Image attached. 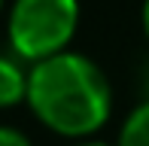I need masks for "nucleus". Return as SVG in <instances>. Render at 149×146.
<instances>
[{
  "instance_id": "4",
  "label": "nucleus",
  "mask_w": 149,
  "mask_h": 146,
  "mask_svg": "<svg viewBox=\"0 0 149 146\" xmlns=\"http://www.w3.org/2000/svg\"><path fill=\"white\" fill-rule=\"evenodd\" d=\"M119 146H149V101L125 119L119 131Z\"/></svg>"
},
{
  "instance_id": "1",
  "label": "nucleus",
  "mask_w": 149,
  "mask_h": 146,
  "mask_svg": "<svg viewBox=\"0 0 149 146\" xmlns=\"http://www.w3.org/2000/svg\"><path fill=\"white\" fill-rule=\"evenodd\" d=\"M24 104L49 131L82 140L107 125L113 113V91L91 58L64 49L31 64Z\"/></svg>"
},
{
  "instance_id": "7",
  "label": "nucleus",
  "mask_w": 149,
  "mask_h": 146,
  "mask_svg": "<svg viewBox=\"0 0 149 146\" xmlns=\"http://www.w3.org/2000/svg\"><path fill=\"white\" fill-rule=\"evenodd\" d=\"M76 146H110V143H100V140H82V143H76Z\"/></svg>"
},
{
  "instance_id": "3",
  "label": "nucleus",
  "mask_w": 149,
  "mask_h": 146,
  "mask_svg": "<svg viewBox=\"0 0 149 146\" xmlns=\"http://www.w3.org/2000/svg\"><path fill=\"white\" fill-rule=\"evenodd\" d=\"M24 101H28V70L22 67V58L0 52V110L18 107Z\"/></svg>"
},
{
  "instance_id": "8",
  "label": "nucleus",
  "mask_w": 149,
  "mask_h": 146,
  "mask_svg": "<svg viewBox=\"0 0 149 146\" xmlns=\"http://www.w3.org/2000/svg\"><path fill=\"white\" fill-rule=\"evenodd\" d=\"M3 6H6V0H0V12H3Z\"/></svg>"
},
{
  "instance_id": "6",
  "label": "nucleus",
  "mask_w": 149,
  "mask_h": 146,
  "mask_svg": "<svg viewBox=\"0 0 149 146\" xmlns=\"http://www.w3.org/2000/svg\"><path fill=\"white\" fill-rule=\"evenodd\" d=\"M143 31H146V37H149V0L143 3Z\"/></svg>"
},
{
  "instance_id": "2",
  "label": "nucleus",
  "mask_w": 149,
  "mask_h": 146,
  "mask_svg": "<svg viewBox=\"0 0 149 146\" xmlns=\"http://www.w3.org/2000/svg\"><path fill=\"white\" fill-rule=\"evenodd\" d=\"M79 24V0H15L9 9V46L22 61L37 64L70 46Z\"/></svg>"
},
{
  "instance_id": "5",
  "label": "nucleus",
  "mask_w": 149,
  "mask_h": 146,
  "mask_svg": "<svg viewBox=\"0 0 149 146\" xmlns=\"http://www.w3.org/2000/svg\"><path fill=\"white\" fill-rule=\"evenodd\" d=\"M0 146H33L31 137L18 128H9V125H0Z\"/></svg>"
}]
</instances>
